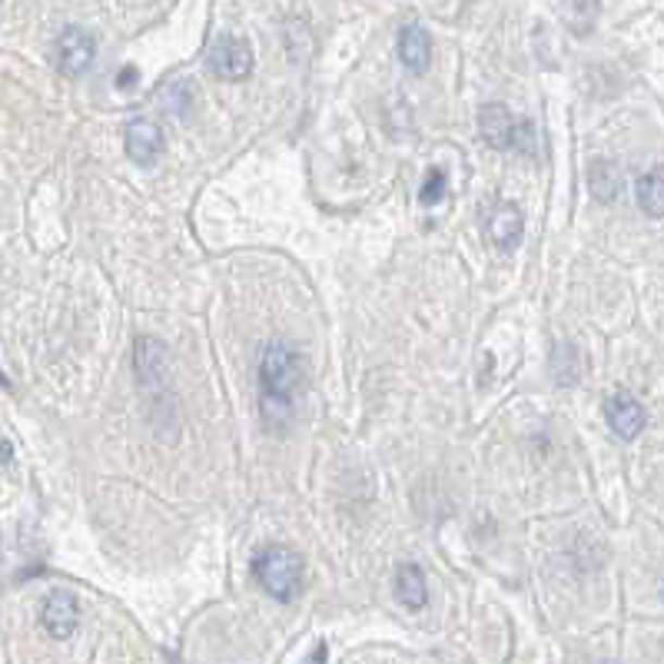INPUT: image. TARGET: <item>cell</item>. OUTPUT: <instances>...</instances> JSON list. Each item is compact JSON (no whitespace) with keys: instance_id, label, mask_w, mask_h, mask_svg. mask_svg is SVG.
<instances>
[{"instance_id":"cell-1","label":"cell","mask_w":664,"mask_h":664,"mask_svg":"<svg viewBox=\"0 0 664 664\" xmlns=\"http://www.w3.org/2000/svg\"><path fill=\"white\" fill-rule=\"evenodd\" d=\"M306 369L303 356L286 343H270L259 356V416L266 429L286 432L296 416V398L303 392Z\"/></svg>"},{"instance_id":"cell-13","label":"cell","mask_w":664,"mask_h":664,"mask_svg":"<svg viewBox=\"0 0 664 664\" xmlns=\"http://www.w3.org/2000/svg\"><path fill=\"white\" fill-rule=\"evenodd\" d=\"M588 186H591V196L598 199V204H615L618 189H622V173L608 160H594L588 167Z\"/></svg>"},{"instance_id":"cell-12","label":"cell","mask_w":664,"mask_h":664,"mask_svg":"<svg viewBox=\"0 0 664 664\" xmlns=\"http://www.w3.org/2000/svg\"><path fill=\"white\" fill-rule=\"evenodd\" d=\"M395 594L409 612H422L429 602V581L419 565H403L395 575Z\"/></svg>"},{"instance_id":"cell-7","label":"cell","mask_w":664,"mask_h":664,"mask_svg":"<svg viewBox=\"0 0 664 664\" xmlns=\"http://www.w3.org/2000/svg\"><path fill=\"white\" fill-rule=\"evenodd\" d=\"M133 369H137V379L144 389H163L167 382V346L153 336H140L133 343Z\"/></svg>"},{"instance_id":"cell-5","label":"cell","mask_w":664,"mask_h":664,"mask_svg":"<svg viewBox=\"0 0 664 664\" xmlns=\"http://www.w3.org/2000/svg\"><path fill=\"white\" fill-rule=\"evenodd\" d=\"M210 71L226 81V84H239L253 74V47L243 37H230L223 34L213 47H210Z\"/></svg>"},{"instance_id":"cell-19","label":"cell","mask_w":664,"mask_h":664,"mask_svg":"<svg viewBox=\"0 0 664 664\" xmlns=\"http://www.w3.org/2000/svg\"><path fill=\"white\" fill-rule=\"evenodd\" d=\"M11 382H8V376H4V369H0V389H8Z\"/></svg>"},{"instance_id":"cell-14","label":"cell","mask_w":664,"mask_h":664,"mask_svg":"<svg viewBox=\"0 0 664 664\" xmlns=\"http://www.w3.org/2000/svg\"><path fill=\"white\" fill-rule=\"evenodd\" d=\"M638 204L651 220L664 217V170L661 167H654L651 173H644L638 180Z\"/></svg>"},{"instance_id":"cell-4","label":"cell","mask_w":664,"mask_h":664,"mask_svg":"<svg viewBox=\"0 0 664 664\" xmlns=\"http://www.w3.org/2000/svg\"><path fill=\"white\" fill-rule=\"evenodd\" d=\"M97 57V40L94 34L81 30V27H66L57 37V50H53V63L63 77H81L84 71H90V63Z\"/></svg>"},{"instance_id":"cell-2","label":"cell","mask_w":664,"mask_h":664,"mask_svg":"<svg viewBox=\"0 0 664 664\" xmlns=\"http://www.w3.org/2000/svg\"><path fill=\"white\" fill-rule=\"evenodd\" d=\"M253 578L259 581V588L266 594L276 598V602H293L303 591V558L286 545H270V549L256 552Z\"/></svg>"},{"instance_id":"cell-8","label":"cell","mask_w":664,"mask_h":664,"mask_svg":"<svg viewBox=\"0 0 664 664\" xmlns=\"http://www.w3.org/2000/svg\"><path fill=\"white\" fill-rule=\"evenodd\" d=\"M123 147H126V157L133 163H140V167L157 163L160 153H163V130H160V123H153V120H133L126 126Z\"/></svg>"},{"instance_id":"cell-10","label":"cell","mask_w":664,"mask_h":664,"mask_svg":"<svg viewBox=\"0 0 664 664\" xmlns=\"http://www.w3.org/2000/svg\"><path fill=\"white\" fill-rule=\"evenodd\" d=\"M489 236L502 253H512L525 236V217L515 204H495L489 213Z\"/></svg>"},{"instance_id":"cell-17","label":"cell","mask_w":664,"mask_h":664,"mask_svg":"<svg viewBox=\"0 0 664 664\" xmlns=\"http://www.w3.org/2000/svg\"><path fill=\"white\" fill-rule=\"evenodd\" d=\"M11 455H14V448H11V442L0 435V469H4V465L11 462Z\"/></svg>"},{"instance_id":"cell-3","label":"cell","mask_w":664,"mask_h":664,"mask_svg":"<svg viewBox=\"0 0 664 664\" xmlns=\"http://www.w3.org/2000/svg\"><path fill=\"white\" fill-rule=\"evenodd\" d=\"M479 130L489 147L512 150V153H536V126L528 120L515 116L502 103H489L479 113Z\"/></svg>"},{"instance_id":"cell-16","label":"cell","mask_w":664,"mask_h":664,"mask_svg":"<svg viewBox=\"0 0 664 664\" xmlns=\"http://www.w3.org/2000/svg\"><path fill=\"white\" fill-rule=\"evenodd\" d=\"M133 81H137V71H133V66H123V71H120V77H116V87H133Z\"/></svg>"},{"instance_id":"cell-11","label":"cell","mask_w":664,"mask_h":664,"mask_svg":"<svg viewBox=\"0 0 664 664\" xmlns=\"http://www.w3.org/2000/svg\"><path fill=\"white\" fill-rule=\"evenodd\" d=\"M398 60L409 74H426L429 71V60H432V40L429 30L419 24H406L398 30Z\"/></svg>"},{"instance_id":"cell-18","label":"cell","mask_w":664,"mask_h":664,"mask_svg":"<svg viewBox=\"0 0 664 664\" xmlns=\"http://www.w3.org/2000/svg\"><path fill=\"white\" fill-rule=\"evenodd\" d=\"M309 661H325V648H316V651H312V657H309Z\"/></svg>"},{"instance_id":"cell-15","label":"cell","mask_w":664,"mask_h":664,"mask_svg":"<svg viewBox=\"0 0 664 664\" xmlns=\"http://www.w3.org/2000/svg\"><path fill=\"white\" fill-rule=\"evenodd\" d=\"M445 189H448L445 170H442V167H432V170H429V176H426V183H422L419 204H422V207H435L439 199L445 196Z\"/></svg>"},{"instance_id":"cell-9","label":"cell","mask_w":664,"mask_h":664,"mask_svg":"<svg viewBox=\"0 0 664 664\" xmlns=\"http://www.w3.org/2000/svg\"><path fill=\"white\" fill-rule=\"evenodd\" d=\"M605 419H608L612 432L618 439H625V442L638 439L644 432V422H648L644 406L638 403L635 395H628V392H618V395L608 398V403H605Z\"/></svg>"},{"instance_id":"cell-6","label":"cell","mask_w":664,"mask_h":664,"mask_svg":"<svg viewBox=\"0 0 664 664\" xmlns=\"http://www.w3.org/2000/svg\"><path fill=\"white\" fill-rule=\"evenodd\" d=\"M40 625L50 638L57 641H66L77 625H81V605H77V598L74 591H66V588H57L44 598V608H40Z\"/></svg>"}]
</instances>
